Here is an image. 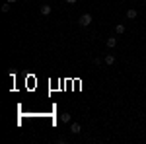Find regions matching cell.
<instances>
[{
  "mask_svg": "<svg viewBox=\"0 0 146 144\" xmlns=\"http://www.w3.org/2000/svg\"><path fill=\"white\" fill-rule=\"evenodd\" d=\"M92 22H94V20H92V14H82V16L78 18V23L82 25V27H88Z\"/></svg>",
  "mask_w": 146,
  "mask_h": 144,
  "instance_id": "6da1fadb",
  "label": "cell"
},
{
  "mask_svg": "<svg viewBox=\"0 0 146 144\" xmlns=\"http://www.w3.org/2000/svg\"><path fill=\"white\" fill-rule=\"evenodd\" d=\"M70 131H72L74 134H80V133H82V127H80V123H72V125H70Z\"/></svg>",
  "mask_w": 146,
  "mask_h": 144,
  "instance_id": "7a4b0ae2",
  "label": "cell"
},
{
  "mask_svg": "<svg viewBox=\"0 0 146 144\" xmlns=\"http://www.w3.org/2000/svg\"><path fill=\"white\" fill-rule=\"evenodd\" d=\"M136 16H138V12H136L135 8H131V10H127V18H129V20H135Z\"/></svg>",
  "mask_w": 146,
  "mask_h": 144,
  "instance_id": "3957f363",
  "label": "cell"
},
{
  "mask_svg": "<svg viewBox=\"0 0 146 144\" xmlns=\"http://www.w3.org/2000/svg\"><path fill=\"white\" fill-rule=\"evenodd\" d=\"M105 64H107V66H113V64H115V56L113 55H105Z\"/></svg>",
  "mask_w": 146,
  "mask_h": 144,
  "instance_id": "277c9868",
  "label": "cell"
},
{
  "mask_svg": "<svg viewBox=\"0 0 146 144\" xmlns=\"http://www.w3.org/2000/svg\"><path fill=\"white\" fill-rule=\"evenodd\" d=\"M105 45H107V47H109V49H113V47H115V45H117V39H115V37H109V39H107V41H105Z\"/></svg>",
  "mask_w": 146,
  "mask_h": 144,
  "instance_id": "5b68a950",
  "label": "cell"
},
{
  "mask_svg": "<svg viewBox=\"0 0 146 144\" xmlns=\"http://www.w3.org/2000/svg\"><path fill=\"white\" fill-rule=\"evenodd\" d=\"M41 14L43 16H49L51 14V6H41Z\"/></svg>",
  "mask_w": 146,
  "mask_h": 144,
  "instance_id": "8992f818",
  "label": "cell"
},
{
  "mask_svg": "<svg viewBox=\"0 0 146 144\" xmlns=\"http://www.w3.org/2000/svg\"><path fill=\"white\" fill-rule=\"evenodd\" d=\"M115 31H117L119 35H123V33H125V25H123V23H119V25L115 27Z\"/></svg>",
  "mask_w": 146,
  "mask_h": 144,
  "instance_id": "52a82bcc",
  "label": "cell"
},
{
  "mask_svg": "<svg viewBox=\"0 0 146 144\" xmlns=\"http://www.w3.org/2000/svg\"><path fill=\"white\" fill-rule=\"evenodd\" d=\"M60 119H62L64 123H70V115H68V113H64V115H60Z\"/></svg>",
  "mask_w": 146,
  "mask_h": 144,
  "instance_id": "ba28073f",
  "label": "cell"
},
{
  "mask_svg": "<svg viewBox=\"0 0 146 144\" xmlns=\"http://www.w3.org/2000/svg\"><path fill=\"white\" fill-rule=\"evenodd\" d=\"M10 6H12L10 2H6V4H2V10H4V12H10Z\"/></svg>",
  "mask_w": 146,
  "mask_h": 144,
  "instance_id": "9c48e42d",
  "label": "cell"
},
{
  "mask_svg": "<svg viewBox=\"0 0 146 144\" xmlns=\"http://www.w3.org/2000/svg\"><path fill=\"white\" fill-rule=\"evenodd\" d=\"M64 2H68V4H74V2H76V0H64Z\"/></svg>",
  "mask_w": 146,
  "mask_h": 144,
  "instance_id": "30bf717a",
  "label": "cell"
},
{
  "mask_svg": "<svg viewBox=\"0 0 146 144\" xmlns=\"http://www.w3.org/2000/svg\"><path fill=\"white\" fill-rule=\"evenodd\" d=\"M6 2H10V4H14V2H16V0H6Z\"/></svg>",
  "mask_w": 146,
  "mask_h": 144,
  "instance_id": "8fae6325",
  "label": "cell"
},
{
  "mask_svg": "<svg viewBox=\"0 0 146 144\" xmlns=\"http://www.w3.org/2000/svg\"><path fill=\"white\" fill-rule=\"evenodd\" d=\"M144 4H146V0H144Z\"/></svg>",
  "mask_w": 146,
  "mask_h": 144,
  "instance_id": "7c38bea8",
  "label": "cell"
}]
</instances>
